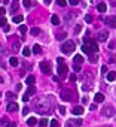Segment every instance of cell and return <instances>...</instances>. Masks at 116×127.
I'll return each instance as SVG.
<instances>
[{"label":"cell","instance_id":"obj_7","mask_svg":"<svg viewBox=\"0 0 116 127\" xmlns=\"http://www.w3.org/2000/svg\"><path fill=\"white\" fill-rule=\"evenodd\" d=\"M107 38H109V31L107 30H101V31H98V34H97V39H98L100 42H106Z\"/></svg>","mask_w":116,"mask_h":127},{"label":"cell","instance_id":"obj_42","mask_svg":"<svg viewBox=\"0 0 116 127\" xmlns=\"http://www.w3.org/2000/svg\"><path fill=\"white\" fill-rule=\"evenodd\" d=\"M24 6H31V0H24Z\"/></svg>","mask_w":116,"mask_h":127},{"label":"cell","instance_id":"obj_34","mask_svg":"<svg viewBox=\"0 0 116 127\" xmlns=\"http://www.w3.org/2000/svg\"><path fill=\"white\" fill-rule=\"evenodd\" d=\"M81 30H82V26H81V24H77V26L74 27V33H76V34H77V33H81Z\"/></svg>","mask_w":116,"mask_h":127},{"label":"cell","instance_id":"obj_29","mask_svg":"<svg viewBox=\"0 0 116 127\" xmlns=\"http://www.w3.org/2000/svg\"><path fill=\"white\" fill-rule=\"evenodd\" d=\"M8 123H9V120H8L6 117H3L2 120H0V126H5V127H6V124H8Z\"/></svg>","mask_w":116,"mask_h":127},{"label":"cell","instance_id":"obj_14","mask_svg":"<svg viewBox=\"0 0 116 127\" xmlns=\"http://www.w3.org/2000/svg\"><path fill=\"white\" fill-rule=\"evenodd\" d=\"M94 100H95V103H101V102H104V94H103V93H97L95 97H94Z\"/></svg>","mask_w":116,"mask_h":127},{"label":"cell","instance_id":"obj_9","mask_svg":"<svg viewBox=\"0 0 116 127\" xmlns=\"http://www.w3.org/2000/svg\"><path fill=\"white\" fill-rule=\"evenodd\" d=\"M101 115L103 117H112L113 115V108H103V109H101Z\"/></svg>","mask_w":116,"mask_h":127},{"label":"cell","instance_id":"obj_45","mask_svg":"<svg viewBox=\"0 0 116 127\" xmlns=\"http://www.w3.org/2000/svg\"><path fill=\"white\" fill-rule=\"evenodd\" d=\"M5 12H6V11H5V8H0V16H3V15H5Z\"/></svg>","mask_w":116,"mask_h":127},{"label":"cell","instance_id":"obj_30","mask_svg":"<svg viewBox=\"0 0 116 127\" xmlns=\"http://www.w3.org/2000/svg\"><path fill=\"white\" fill-rule=\"evenodd\" d=\"M49 123H51V127H60V123H58L57 120H51Z\"/></svg>","mask_w":116,"mask_h":127},{"label":"cell","instance_id":"obj_26","mask_svg":"<svg viewBox=\"0 0 116 127\" xmlns=\"http://www.w3.org/2000/svg\"><path fill=\"white\" fill-rule=\"evenodd\" d=\"M48 123H49V121H48L46 118H42V120H39V126H40V127H46V126H48Z\"/></svg>","mask_w":116,"mask_h":127},{"label":"cell","instance_id":"obj_37","mask_svg":"<svg viewBox=\"0 0 116 127\" xmlns=\"http://www.w3.org/2000/svg\"><path fill=\"white\" fill-rule=\"evenodd\" d=\"M57 3H58V6H66L67 5L66 0H57Z\"/></svg>","mask_w":116,"mask_h":127},{"label":"cell","instance_id":"obj_50","mask_svg":"<svg viewBox=\"0 0 116 127\" xmlns=\"http://www.w3.org/2000/svg\"><path fill=\"white\" fill-rule=\"evenodd\" d=\"M5 31L9 33V31H11V27H9V26H5Z\"/></svg>","mask_w":116,"mask_h":127},{"label":"cell","instance_id":"obj_1","mask_svg":"<svg viewBox=\"0 0 116 127\" xmlns=\"http://www.w3.org/2000/svg\"><path fill=\"white\" fill-rule=\"evenodd\" d=\"M34 106H36V111H37L39 114H42V115L49 114V112H51V108H52V103H51L49 96H48V97H46V96L39 97V99L34 102Z\"/></svg>","mask_w":116,"mask_h":127},{"label":"cell","instance_id":"obj_3","mask_svg":"<svg viewBox=\"0 0 116 127\" xmlns=\"http://www.w3.org/2000/svg\"><path fill=\"white\" fill-rule=\"evenodd\" d=\"M34 93H36V87H34V85H28L27 91H25V93H24V96L21 97V99H23V102H28V100H30V97H31Z\"/></svg>","mask_w":116,"mask_h":127},{"label":"cell","instance_id":"obj_54","mask_svg":"<svg viewBox=\"0 0 116 127\" xmlns=\"http://www.w3.org/2000/svg\"><path fill=\"white\" fill-rule=\"evenodd\" d=\"M13 2H18V0H13Z\"/></svg>","mask_w":116,"mask_h":127},{"label":"cell","instance_id":"obj_24","mask_svg":"<svg viewBox=\"0 0 116 127\" xmlns=\"http://www.w3.org/2000/svg\"><path fill=\"white\" fill-rule=\"evenodd\" d=\"M89 63H97V52L89 54Z\"/></svg>","mask_w":116,"mask_h":127},{"label":"cell","instance_id":"obj_31","mask_svg":"<svg viewBox=\"0 0 116 127\" xmlns=\"http://www.w3.org/2000/svg\"><path fill=\"white\" fill-rule=\"evenodd\" d=\"M6 23H8V21H6V18H5V16H0V27L6 26Z\"/></svg>","mask_w":116,"mask_h":127},{"label":"cell","instance_id":"obj_41","mask_svg":"<svg viewBox=\"0 0 116 127\" xmlns=\"http://www.w3.org/2000/svg\"><path fill=\"white\" fill-rule=\"evenodd\" d=\"M16 9H18V5H16V3H13V5L11 6V11H12V12H16Z\"/></svg>","mask_w":116,"mask_h":127},{"label":"cell","instance_id":"obj_19","mask_svg":"<svg viewBox=\"0 0 116 127\" xmlns=\"http://www.w3.org/2000/svg\"><path fill=\"white\" fill-rule=\"evenodd\" d=\"M82 51H83V52L86 54V56H89V54H92V51H91V48H89V46H88L86 43H83V45H82Z\"/></svg>","mask_w":116,"mask_h":127},{"label":"cell","instance_id":"obj_20","mask_svg":"<svg viewBox=\"0 0 116 127\" xmlns=\"http://www.w3.org/2000/svg\"><path fill=\"white\" fill-rule=\"evenodd\" d=\"M33 52H34V54H42V46L39 45V43H36V45L33 46Z\"/></svg>","mask_w":116,"mask_h":127},{"label":"cell","instance_id":"obj_46","mask_svg":"<svg viewBox=\"0 0 116 127\" xmlns=\"http://www.w3.org/2000/svg\"><path fill=\"white\" fill-rule=\"evenodd\" d=\"M88 103V99L86 97H82V105H86Z\"/></svg>","mask_w":116,"mask_h":127},{"label":"cell","instance_id":"obj_32","mask_svg":"<svg viewBox=\"0 0 116 127\" xmlns=\"http://www.w3.org/2000/svg\"><path fill=\"white\" fill-rule=\"evenodd\" d=\"M85 21H86V23H92V21H94V16H92V15H86V16H85Z\"/></svg>","mask_w":116,"mask_h":127},{"label":"cell","instance_id":"obj_48","mask_svg":"<svg viewBox=\"0 0 116 127\" xmlns=\"http://www.w3.org/2000/svg\"><path fill=\"white\" fill-rule=\"evenodd\" d=\"M57 61H58V64H61V63H66V60H64V58H58Z\"/></svg>","mask_w":116,"mask_h":127},{"label":"cell","instance_id":"obj_13","mask_svg":"<svg viewBox=\"0 0 116 127\" xmlns=\"http://www.w3.org/2000/svg\"><path fill=\"white\" fill-rule=\"evenodd\" d=\"M73 61H74V64H82L83 63V57L81 56V54H76V56L73 57Z\"/></svg>","mask_w":116,"mask_h":127},{"label":"cell","instance_id":"obj_33","mask_svg":"<svg viewBox=\"0 0 116 127\" xmlns=\"http://www.w3.org/2000/svg\"><path fill=\"white\" fill-rule=\"evenodd\" d=\"M6 97H8L9 100H13V99H15V94L11 93V91H8V93H6Z\"/></svg>","mask_w":116,"mask_h":127},{"label":"cell","instance_id":"obj_40","mask_svg":"<svg viewBox=\"0 0 116 127\" xmlns=\"http://www.w3.org/2000/svg\"><path fill=\"white\" fill-rule=\"evenodd\" d=\"M28 112H30V108H28V106H25L24 109H23V115H27Z\"/></svg>","mask_w":116,"mask_h":127},{"label":"cell","instance_id":"obj_16","mask_svg":"<svg viewBox=\"0 0 116 127\" xmlns=\"http://www.w3.org/2000/svg\"><path fill=\"white\" fill-rule=\"evenodd\" d=\"M97 9H98V12H101V14H103V12H106V11H107V5L101 2V3L97 5Z\"/></svg>","mask_w":116,"mask_h":127},{"label":"cell","instance_id":"obj_23","mask_svg":"<svg viewBox=\"0 0 116 127\" xmlns=\"http://www.w3.org/2000/svg\"><path fill=\"white\" fill-rule=\"evenodd\" d=\"M30 54H31L30 48H28V46H24V49H23V56H24V57H30Z\"/></svg>","mask_w":116,"mask_h":127},{"label":"cell","instance_id":"obj_53","mask_svg":"<svg viewBox=\"0 0 116 127\" xmlns=\"http://www.w3.org/2000/svg\"><path fill=\"white\" fill-rule=\"evenodd\" d=\"M3 3H9V0H3Z\"/></svg>","mask_w":116,"mask_h":127},{"label":"cell","instance_id":"obj_17","mask_svg":"<svg viewBox=\"0 0 116 127\" xmlns=\"http://www.w3.org/2000/svg\"><path fill=\"white\" fill-rule=\"evenodd\" d=\"M25 82H27V85H34V84H36V78H34L33 75H30V76L25 78Z\"/></svg>","mask_w":116,"mask_h":127},{"label":"cell","instance_id":"obj_27","mask_svg":"<svg viewBox=\"0 0 116 127\" xmlns=\"http://www.w3.org/2000/svg\"><path fill=\"white\" fill-rule=\"evenodd\" d=\"M30 33H31L33 36H37L39 33H40V28H39V27H34V28H31V30H30Z\"/></svg>","mask_w":116,"mask_h":127},{"label":"cell","instance_id":"obj_47","mask_svg":"<svg viewBox=\"0 0 116 127\" xmlns=\"http://www.w3.org/2000/svg\"><path fill=\"white\" fill-rule=\"evenodd\" d=\"M89 109H91V111H95V109H97V105H91Z\"/></svg>","mask_w":116,"mask_h":127},{"label":"cell","instance_id":"obj_18","mask_svg":"<svg viewBox=\"0 0 116 127\" xmlns=\"http://www.w3.org/2000/svg\"><path fill=\"white\" fill-rule=\"evenodd\" d=\"M9 64H11L12 67H16V66L19 64V63H18V58H16V57H11V58H9Z\"/></svg>","mask_w":116,"mask_h":127},{"label":"cell","instance_id":"obj_25","mask_svg":"<svg viewBox=\"0 0 116 127\" xmlns=\"http://www.w3.org/2000/svg\"><path fill=\"white\" fill-rule=\"evenodd\" d=\"M115 78H116V75H115V72H109V73H107V81L113 82V81H115Z\"/></svg>","mask_w":116,"mask_h":127},{"label":"cell","instance_id":"obj_39","mask_svg":"<svg viewBox=\"0 0 116 127\" xmlns=\"http://www.w3.org/2000/svg\"><path fill=\"white\" fill-rule=\"evenodd\" d=\"M69 79H70V82H74V81H76V79H77V76H76V75H74V73H71V75H70V78H69Z\"/></svg>","mask_w":116,"mask_h":127},{"label":"cell","instance_id":"obj_4","mask_svg":"<svg viewBox=\"0 0 116 127\" xmlns=\"http://www.w3.org/2000/svg\"><path fill=\"white\" fill-rule=\"evenodd\" d=\"M69 73V67L66 63H61V64H58V75H60V78H66Z\"/></svg>","mask_w":116,"mask_h":127},{"label":"cell","instance_id":"obj_22","mask_svg":"<svg viewBox=\"0 0 116 127\" xmlns=\"http://www.w3.org/2000/svg\"><path fill=\"white\" fill-rule=\"evenodd\" d=\"M51 23H52L54 26H58V24H60V18H58L57 15H52V16H51Z\"/></svg>","mask_w":116,"mask_h":127},{"label":"cell","instance_id":"obj_28","mask_svg":"<svg viewBox=\"0 0 116 127\" xmlns=\"http://www.w3.org/2000/svg\"><path fill=\"white\" fill-rule=\"evenodd\" d=\"M19 33H21V34H25L27 33V26H19Z\"/></svg>","mask_w":116,"mask_h":127},{"label":"cell","instance_id":"obj_10","mask_svg":"<svg viewBox=\"0 0 116 127\" xmlns=\"http://www.w3.org/2000/svg\"><path fill=\"white\" fill-rule=\"evenodd\" d=\"M71 112L74 115H82L83 114V106H74L73 109H71Z\"/></svg>","mask_w":116,"mask_h":127},{"label":"cell","instance_id":"obj_8","mask_svg":"<svg viewBox=\"0 0 116 127\" xmlns=\"http://www.w3.org/2000/svg\"><path fill=\"white\" fill-rule=\"evenodd\" d=\"M61 99L63 100H71L73 99V93L70 91V90H63L61 91Z\"/></svg>","mask_w":116,"mask_h":127},{"label":"cell","instance_id":"obj_2","mask_svg":"<svg viewBox=\"0 0 116 127\" xmlns=\"http://www.w3.org/2000/svg\"><path fill=\"white\" fill-rule=\"evenodd\" d=\"M74 48H76V43H74L73 41H67V42H64V43L61 45V51H63L64 54H71V52L74 51Z\"/></svg>","mask_w":116,"mask_h":127},{"label":"cell","instance_id":"obj_51","mask_svg":"<svg viewBox=\"0 0 116 127\" xmlns=\"http://www.w3.org/2000/svg\"><path fill=\"white\" fill-rule=\"evenodd\" d=\"M43 2H45L46 5H49V3H51V0H43Z\"/></svg>","mask_w":116,"mask_h":127},{"label":"cell","instance_id":"obj_35","mask_svg":"<svg viewBox=\"0 0 116 127\" xmlns=\"http://www.w3.org/2000/svg\"><path fill=\"white\" fill-rule=\"evenodd\" d=\"M13 51H15V52L19 51V42H13Z\"/></svg>","mask_w":116,"mask_h":127},{"label":"cell","instance_id":"obj_36","mask_svg":"<svg viewBox=\"0 0 116 127\" xmlns=\"http://www.w3.org/2000/svg\"><path fill=\"white\" fill-rule=\"evenodd\" d=\"M79 2H81V0H69V3H70L71 6H76V5H79Z\"/></svg>","mask_w":116,"mask_h":127},{"label":"cell","instance_id":"obj_5","mask_svg":"<svg viewBox=\"0 0 116 127\" xmlns=\"http://www.w3.org/2000/svg\"><path fill=\"white\" fill-rule=\"evenodd\" d=\"M40 70L43 72V73H46V75H51V73H52V66H51V63H49V61H42V63H40Z\"/></svg>","mask_w":116,"mask_h":127},{"label":"cell","instance_id":"obj_15","mask_svg":"<svg viewBox=\"0 0 116 127\" xmlns=\"http://www.w3.org/2000/svg\"><path fill=\"white\" fill-rule=\"evenodd\" d=\"M12 21H13L15 24H21V23L24 21V16H23V15H15V16L12 18Z\"/></svg>","mask_w":116,"mask_h":127},{"label":"cell","instance_id":"obj_38","mask_svg":"<svg viewBox=\"0 0 116 127\" xmlns=\"http://www.w3.org/2000/svg\"><path fill=\"white\" fill-rule=\"evenodd\" d=\"M58 112H60L61 115H64V114H66V108H64V106H60V108H58Z\"/></svg>","mask_w":116,"mask_h":127},{"label":"cell","instance_id":"obj_44","mask_svg":"<svg viewBox=\"0 0 116 127\" xmlns=\"http://www.w3.org/2000/svg\"><path fill=\"white\" fill-rule=\"evenodd\" d=\"M6 127H16V124H15V123H8Z\"/></svg>","mask_w":116,"mask_h":127},{"label":"cell","instance_id":"obj_52","mask_svg":"<svg viewBox=\"0 0 116 127\" xmlns=\"http://www.w3.org/2000/svg\"><path fill=\"white\" fill-rule=\"evenodd\" d=\"M2 82H3V76H2V75H0V84H2Z\"/></svg>","mask_w":116,"mask_h":127},{"label":"cell","instance_id":"obj_12","mask_svg":"<svg viewBox=\"0 0 116 127\" xmlns=\"http://www.w3.org/2000/svg\"><path fill=\"white\" fill-rule=\"evenodd\" d=\"M81 126H82V120L81 118H74L70 123V127H81Z\"/></svg>","mask_w":116,"mask_h":127},{"label":"cell","instance_id":"obj_21","mask_svg":"<svg viewBox=\"0 0 116 127\" xmlns=\"http://www.w3.org/2000/svg\"><path fill=\"white\" fill-rule=\"evenodd\" d=\"M27 124H28L30 127H33V126H36V124H37V120H36L34 117H30V118L27 120Z\"/></svg>","mask_w":116,"mask_h":127},{"label":"cell","instance_id":"obj_43","mask_svg":"<svg viewBox=\"0 0 116 127\" xmlns=\"http://www.w3.org/2000/svg\"><path fill=\"white\" fill-rule=\"evenodd\" d=\"M76 72H81V64H74V67H73Z\"/></svg>","mask_w":116,"mask_h":127},{"label":"cell","instance_id":"obj_11","mask_svg":"<svg viewBox=\"0 0 116 127\" xmlns=\"http://www.w3.org/2000/svg\"><path fill=\"white\" fill-rule=\"evenodd\" d=\"M8 111H9V112H16V111H18V105H16L15 102H11V103L8 105Z\"/></svg>","mask_w":116,"mask_h":127},{"label":"cell","instance_id":"obj_6","mask_svg":"<svg viewBox=\"0 0 116 127\" xmlns=\"http://www.w3.org/2000/svg\"><path fill=\"white\" fill-rule=\"evenodd\" d=\"M104 23H106L109 27L115 28V27H116V16H115V15H109L106 20H104Z\"/></svg>","mask_w":116,"mask_h":127},{"label":"cell","instance_id":"obj_49","mask_svg":"<svg viewBox=\"0 0 116 127\" xmlns=\"http://www.w3.org/2000/svg\"><path fill=\"white\" fill-rule=\"evenodd\" d=\"M101 72H103V73H106V72H107V66H103L101 67Z\"/></svg>","mask_w":116,"mask_h":127}]
</instances>
